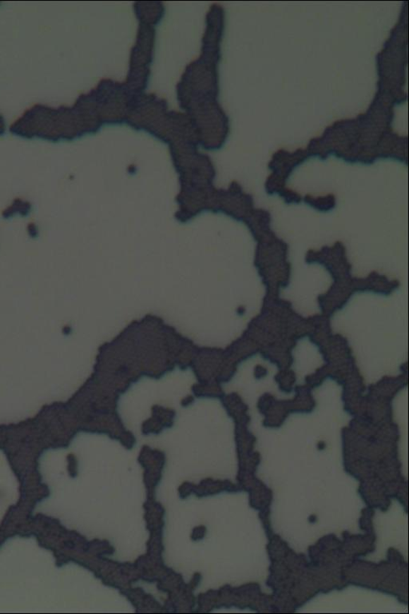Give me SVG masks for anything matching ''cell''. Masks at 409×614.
<instances>
[{"mask_svg":"<svg viewBox=\"0 0 409 614\" xmlns=\"http://www.w3.org/2000/svg\"><path fill=\"white\" fill-rule=\"evenodd\" d=\"M4 133H5L4 119L1 116V115H0V135H3V134H4Z\"/></svg>","mask_w":409,"mask_h":614,"instance_id":"1","label":"cell"}]
</instances>
